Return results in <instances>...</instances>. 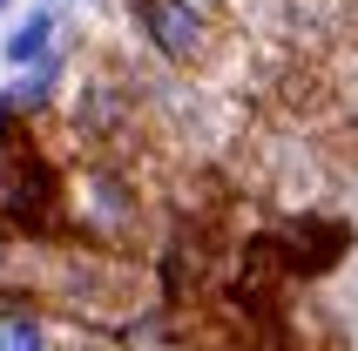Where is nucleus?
Segmentation results:
<instances>
[{
  "mask_svg": "<svg viewBox=\"0 0 358 351\" xmlns=\"http://www.w3.org/2000/svg\"><path fill=\"white\" fill-rule=\"evenodd\" d=\"M278 250H284V271L291 277H324L352 250V223H345V216H298V223L278 236Z\"/></svg>",
  "mask_w": 358,
  "mask_h": 351,
  "instance_id": "nucleus-1",
  "label": "nucleus"
},
{
  "mask_svg": "<svg viewBox=\"0 0 358 351\" xmlns=\"http://www.w3.org/2000/svg\"><path fill=\"white\" fill-rule=\"evenodd\" d=\"M142 27H149V41L162 55H176V61H189L203 48V14L189 0H142Z\"/></svg>",
  "mask_w": 358,
  "mask_h": 351,
  "instance_id": "nucleus-2",
  "label": "nucleus"
},
{
  "mask_svg": "<svg viewBox=\"0 0 358 351\" xmlns=\"http://www.w3.org/2000/svg\"><path fill=\"white\" fill-rule=\"evenodd\" d=\"M0 351H41V324L27 311H0Z\"/></svg>",
  "mask_w": 358,
  "mask_h": 351,
  "instance_id": "nucleus-3",
  "label": "nucleus"
},
{
  "mask_svg": "<svg viewBox=\"0 0 358 351\" xmlns=\"http://www.w3.org/2000/svg\"><path fill=\"white\" fill-rule=\"evenodd\" d=\"M48 34H55V27H48V14H34V20H27V27H20L14 41H7V55H14V61H34L41 48H48Z\"/></svg>",
  "mask_w": 358,
  "mask_h": 351,
  "instance_id": "nucleus-4",
  "label": "nucleus"
},
{
  "mask_svg": "<svg viewBox=\"0 0 358 351\" xmlns=\"http://www.w3.org/2000/svg\"><path fill=\"white\" fill-rule=\"evenodd\" d=\"M0 7H7V0H0Z\"/></svg>",
  "mask_w": 358,
  "mask_h": 351,
  "instance_id": "nucleus-5",
  "label": "nucleus"
}]
</instances>
